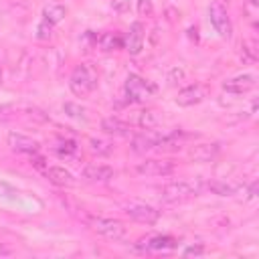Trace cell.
<instances>
[{
  "instance_id": "6da1fadb",
  "label": "cell",
  "mask_w": 259,
  "mask_h": 259,
  "mask_svg": "<svg viewBox=\"0 0 259 259\" xmlns=\"http://www.w3.org/2000/svg\"><path fill=\"white\" fill-rule=\"evenodd\" d=\"M97 87V71L93 65L89 63H81L73 69L71 77H69V89L79 95V97H85L89 95L93 89Z\"/></svg>"
},
{
  "instance_id": "7a4b0ae2",
  "label": "cell",
  "mask_w": 259,
  "mask_h": 259,
  "mask_svg": "<svg viewBox=\"0 0 259 259\" xmlns=\"http://www.w3.org/2000/svg\"><path fill=\"white\" fill-rule=\"evenodd\" d=\"M200 192V184L192 180H178V182H168L160 188V198L164 202H178L184 198H190Z\"/></svg>"
},
{
  "instance_id": "3957f363",
  "label": "cell",
  "mask_w": 259,
  "mask_h": 259,
  "mask_svg": "<svg viewBox=\"0 0 259 259\" xmlns=\"http://www.w3.org/2000/svg\"><path fill=\"white\" fill-rule=\"evenodd\" d=\"M123 89H125L127 99H130V101H136V103H142V101L150 99V97L158 91V87H156L152 81H148V79H144V77H140V75H136V73L127 75Z\"/></svg>"
},
{
  "instance_id": "277c9868",
  "label": "cell",
  "mask_w": 259,
  "mask_h": 259,
  "mask_svg": "<svg viewBox=\"0 0 259 259\" xmlns=\"http://www.w3.org/2000/svg\"><path fill=\"white\" fill-rule=\"evenodd\" d=\"M89 227H91L95 233H99V235H103L105 239H111V241H121V239L125 237V227H123V223L117 221V219L93 217V219L89 221Z\"/></svg>"
},
{
  "instance_id": "5b68a950",
  "label": "cell",
  "mask_w": 259,
  "mask_h": 259,
  "mask_svg": "<svg viewBox=\"0 0 259 259\" xmlns=\"http://www.w3.org/2000/svg\"><path fill=\"white\" fill-rule=\"evenodd\" d=\"M208 18H210L212 28H214L223 38H229V36H231L233 24H231V18H229L227 8H225L219 0L210 2V6H208Z\"/></svg>"
},
{
  "instance_id": "8992f818",
  "label": "cell",
  "mask_w": 259,
  "mask_h": 259,
  "mask_svg": "<svg viewBox=\"0 0 259 259\" xmlns=\"http://www.w3.org/2000/svg\"><path fill=\"white\" fill-rule=\"evenodd\" d=\"M123 210H125V214L130 219H134L138 223H144V225H154L158 221V217H160V212L154 206L146 204V202H127L123 206Z\"/></svg>"
},
{
  "instance_id": "52a82bcc",
  "label": "cell",
  "mask_w": 259,
  "mask_h": 259,
  "mask_svg": "<svg viewBox=\"0 0 259 259\" xmlns=\"http://www.w3.org/2000/svg\"><path fill=\"white\" fill-rule=\"evenodd\" d=\"M162 144H164V136H162V134H158V132H154V130H146L144 134L134 136V140H132V150L138 152V154H144V152L162 148Z\"/></svg>"
},
{
  "instance_id": "ba28073f",
  "label": "cell",
  "mask_w": 259,
  "mask_h": 259,
  "mask_svg": "<svg viewBox=\"0 0 259 259\" xmlns=\"http://www.w3.org/2000/svg\"><path fill=\"white\" fill-rule=\"evenodd\" d=\"M255 85H257V77L251 73H243L233 79H227L223 83V89L231 95H243V93H249L251 89H255Z\"/></svg>"
},
{
  "instance_id": "9c48e42d",
  "label": "cell",
  "mask_w": 259,
  "mask_h": 259,
  "mask_svg": "<svg viewBox=\"0 0 259 259\" xmlns=\"http://www.w3.org/2000/svg\"><path fill=\"white\" fill-rule=\"evenodd\" d=\"M136 172L142 176H168L174 172V164L168 160H146L136 166Z\"/></svg>"
},
{
  "instance_id": "30bf717a",
  "label": "cell",
  "mask_w": 259,
  "mask_h": 259,
  "mask_svg": "<svg viewBox=\"0 0 259 259\" xmlns=\"http://www.w3.org/2000/svg\"><path fill=\"white\" fill-rule=\"evenodd\" d=\"M8 146L14 150V152H20V154H28V156H34L38 152V142L24 136V134H18V132H10L8 134Z\"/></svg>"
},
{
  "instance_id": "8fae6325",
  "label": "cell",
  "mask_w": 259,
  "mask_h": 259,
  "mask_svg": "<svg viewBox=\"0 0 259 259\" xmlns=\"http://www.w3.org/2000/svg\"><path fill=\"white\" fill-rule=\"evenodd\" d=\"M123 47L130 55H138L142 51V47H144V24L142 22H132L130 30L125 32Z\"/></svg>"
},
{
  "instance_id": "7c38bea8",
  "label": "cell",
  "mask_w": 259,
  "mask_h": 259,
  "mask_svg": "<svg viewBox=\"0 0 259 259\" xmlns=\"http://www.w3.org/2000/svg\"><path fill=\"white\" fill-rule=\"evenodd\" d=\"M204 97H206V89L202 85H190V87H184L178 91L176 103L180 107H192V105L200 103Z\"/></svg>"
},
{
  "instance_id": "4fadbf2b",
  "label": "cell",
  "mask_w": 259,
  "mask_h": 259,
  "mask_svg": "<svg viewBox=\"0 0 259 259\" xmlns=\"http://www.w3.org/2000/svg\"><path fill=\"white\" fill-rule=\"evenodd\" d=\"M115 176L111 166L105 164H89L83 168V178L89 182H109Z\"/></svg>"
},
{
  "instance_id": "5bb4252c",
  "label": "cell",
  "mask_w": 259,
  "mask_h": 259,
  "mask_svg": "<svg viewBox=\"0 0 259 259\" xmlns=\"http://www.w3.org/2000/svg\"><path fill=\"white\" fill-rule=\"evenodd\" d=\"M45 174H47V178H49L53 184H57V186H73V184H75V176H73L67 168H63V166H49V168L45 170Z\"/></svg>"
},
{
  "instance_id": "9a60e30c",
  "label": "cell",
  "mask_w": 259,
  "mask_h": 259,
  "mask_svg": "<svg viewBox=\"0 0 259 259\" xmlns=\"http://www.w3.org/2000/svg\"><path fill=\"white\" fill-rule=\"evenodd\" d=\"M101 130L105 132V134H109V136H127L130 132H132V125L127 123V121H123V119H119V117H105L103 121H101Z\"/></svg>"
},
{
  "instance_id": "2e32d148",
  "label": "cell",
  "mask_w": 259,
  "mask_h": 259,
  "mask_svg": "<svg viewBox=\"0 0 259 259\" xmlns=\"http://www.w3.org/2000/svg\"><path fill=\"white\" fill-rule=\"evenodd\" d=\"M217 154H219V144H198L188 152V156L196 162H210Z\"/></svg>"
},
{
  "instance_id": "e0dca14e",
  "label": "cell",
  "mask_w": 259,
  "mask_h": 259,
  "mask_svg": "<svg viewBox=\"0 0 259 259\" xmlns=\"http://www.w3.org/2000/svg\"><path fill=\"white\" fill-rule=\"evenodd\" d=\"M95 47H99V51H103V53H111V51L123 49V38L119 34H115V32H103L97 38Z\"/></svg>"
},
{
  "instance_id": "ac0fdd59",
  "label": "cell",
  "mask_w": 259,
  "mask_h": 259,
  "mask_svg": "<svg viewBox=\"0 0 259 259\" xmlns=\"http://www.w3.org/2000/svg\"><path fill=\"white\" fill-rule=\"evenodd\" d=\"M142 243H144L146 251H164V249L174 247L176 241L172 237H168V235H154V237H150V239H146Z\"/></svg>"
},
{
  "instance_id": "d6986e66",
  "label": "cell",
  "mask_w": 259,
  "mask_h": 259,
  "mask_svg": "<svg viewBox=\"0 0 259 259\" xmlns=\"http://www.w3.org/2000/svg\"><path fill=\"white\" fill-rule=\"evenodd\" d=\"M136 123L142 130H154L160 123V115L154 109H142V111L136 113Z\"/></svg>"
},
{
  "instance_id": "ffe728a7",
  "label": "cell",
  "mask_w": 259,
  "mask_h": 259,
  "mask_svg": "<svg viewBox=\"0 0 259 259\" xmlns=\"http://www.w3.org/2000/svg\"><path fill=\"white\" fill-rule=\"evenodd\" d=\"M65 14H67V8L63 4H49L42 10V20H47L49 24L55 26V24H59L65 18Z\"/></svg>"
},
{
  "instance_id": "44dd1931",
  "label": "cell",
  "mask_w": 259,
  "mask_h": 259,
  "mask_svg": "<svg viewBox=\"0 0 259 259\" xmlns=\"http://www.w3.org/2000/svg\"><path fill=\"white\" fill-rule=\"evenodd\" d=\"M206 186H208L210 192H214V194H219V196H233V194L237 192V186L227 184V182H219V180H212V182H208Z\"/></svg>"
},
{
  "instance_id": "7402d4cb",
  "label": "cell",
  "mask_w": 259,
  "mask_h": 259,
  "mask_svg": "<svg viewBox=\"0 0 259 259\" xmlns=\"http://www.w3.org/2000/svg\"><path fill=\"white\" fill-rule=\"evenodd\" d=\"M89 150L95 152V154H111L113 146L109 142H103V140H97V138H91L89 140Z\"/></svg>"
},
{
  "instance_id": "603a6c76",
  "label": "cell",
  "mask_w": 259,
  "mask_h": 259,
  "mask_svg": "<svg viewBox=\"0 0 259 259\" xmlns=\"http://www.w3.org/2000/svg\"><path fill=\"white\" fill-rule=\"evenodd\" d=\"M57 152H59L61 156H73V154L77 152V144H75L73 140H65V142H61V144L57 146Z\"/></svg>"
},
{
  "instance_id": "cb8c5ba5",
  "label": "cell",
  "mask_w": 259,
  "mask_h": 259,
  "mask_svg": "<svg viewBox=\"0 0 259 259\" xmlns=\"http://www.w3.org/2000/svg\"><path fill=\"white\" fill-rule=\"evenodd\" d=\"M63 109H65V113L71 115V117H85V109H83L81 105H77V103L67 101V103L63 105Z\"/></svg>"
},
{
  "instance_id": "d4e9b609",
  "label": "cell",
  "mask_w": 259,
  "mask_h": 259,
  "mask_svg": "<svg viewBox=\"0 0 259 259\" xmlns=\"http://www.w3.org/2000/svg\"><path fill=\"white\" fill-rule=\"evenodd\" d=\"M51 32H53V24H49L47 20H42V22L36 26V38H40V40L51 38Z\"/></svg>"
},
{
  "instance_id": "484cf974",
  "label": "cell",
  "mask_w": 259,
  "mask_h": 259,
  "mask_svg": "<svg viewBox=\"0 0 259 259\" xmlns=\"http://www.w3.org/2000/svg\"><path fill=\"white\" fill-rule=\"evenodd\" d=\"M132 6V0H111V8L117 12V14H123L127 12Z\"/></svg>"
},
{
  "instance_id": "4316f807",
  "label": "cell",
  "mask_w": 259,
  "mask_h": 259,
  "mask_svg": "<svg viewBox=\"0 0 259 259\" xmlns=\"http://www.w3.org/2000/svg\"><path fill=\"white\" fill-rule=\"evenodd\" d=\"M182 79H184V71H182V69H172V71H170V75H168V81H170L172 85L180 83Z\"/></svg>"
},
{
  "instance_id": "83f0119b",
  "label": "cell",
  "mask_w": 259,
  "mask_h": 259,
  "mask_svg": "<svg viewBox=\"0 0 259 259\" xmlns=\"http://www.w3.org/2000/svg\"><path fill=\"white\" fill-rule=\"evenodd\" d=\"M138 10H140V14L150 16L154 8H152V2H150V0H138Z\"/></svg>"
},
{
  "instance_id": "f1b7e54d",
  "label": "cell",
  "mask_w": 259,
  "mask_h": 259,
  "mask_svg": "<svg viewBox=\"0 0 259 259\" xmlns=\"http://www.w3.org/2000/svg\"><path fill=\"white\" fill-rule=\"evenodd\" d=\"M204 253V247L202 245H192V247H186L184 249V255H202Z\"/></svg>"
},
{
  "instance_id": "f546056e",
  "label": "cell",
  "mask_w": 259,
  "mask_h": 259,
  "mask_svg": "<svg viewBox=\"0 0 259 259\" xmlns=\"http://www.w3.org/2000/svg\"><path fill=\"white\" fill-rule=\"evenodd\" d=\"M8 194H14V190H12L8 184L0 182V196H8Z\"/></svg>"
},
{
  "instance_id": "4dcf8cb0",
  "label": "cell",
  "mask_w": 259,
  "mask_h": 259,
  "mask_svg": "<svg viewBox=\"0 0 259 259\" xmlns=\"http://www.w3.org/2000/svg\"><path fill=\"white\" fill-rule=\"evenodd\" d=\"M0 83H2V65H0Z\"/></svg>"
},
{
  "instance_id": "1f68e13d",
  "label": "cell",
  "mask_w": 259,
  "mask_h": 259,
  "mask_svg": "<svg viewBox=\"0 0 259 259\" xmlns=\"http://www.w3.org/2000/svg\"><path fill=\"white\" fill-rule=\"evenodd\" d=\"M251 4H257V0H251Z\"/></svg>"
}]
</instances>
